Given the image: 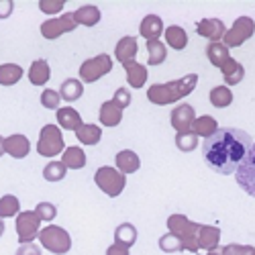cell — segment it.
Here are the masks:
<instances>
[{
	"mask_svg": "<svg viewBox=\"0 0 255 255\" xmlns=\"http://www.w3.org/2000/svg\"><path fill=\"white\" fill-rule=\"evenodd\" d=\"M251 135L245 133L243 129H235V127H223L217 129L208 139L202 143V157L204 163L221 176L235 174L241 161L251 149Z\"/></svg>",
	"mask_w": 255,
	"mask_h": 255,
	"instance_id": "1",
	"label": "cell"
},
{
	"mask_svg": "<svg viewBox=\"0 0 255 255\" xmlns=\"http://www.w3.org/2000/svg\"><path fill=\"white\" fill-rule=\"evenodd\" d=\"M196 84H198V74H188L180 80L167 82V84H153V86H149V90H147V100L157 106L174 104V102H180L182 98L192 94Z\"/></svg>",
	"mask_w": 255,
	"mask_h": 255,
	"instance_id": "2",
	"label": "cell"
},
{
	"mask_svg": "<svg viewBox=\"0 0 255 255\" xmlns=\"http://www.w3.org/2000/svg\"><path fill=\"white\" fill-rule=\"evenodd\" d=\"M167 229L172 235H176L182 241L184 251H190V253L198 251V243H196L198 223L188 221V217H184V215H172L167 219Z\"/></svg>",
	"mask_w": 255,
	"mask_h": 255,
	"instance_id": "3",
	"label": "cell"
},
{
	"mask_svg": "<svg viewBox=\"0 0 255 255\" xmlns=\"http://www.w3.org/2000/svg\"><path fill=\"white\" fill-rule=\"evenodd\" d=\"M39 241L49 253L55 255H63L72 249V237L66 229H61L57 225H49L45 229L39 231Z\"/></svg>",
	"mask_w": 255,
	"mask_h": 255,
	"instance_id": "4",
	"label": "cell"
},
{
	"mask_svg": "<svg viewBox=\"0 0 255 255\" xmlns=\"http://www.w3.org/2000/svg\"><path fill=\"white\" fill-rule=\"evenodd\" d=\"M94 182H96V186L102 190V192L106 196H111V198H117L127 186L125 174H121L119 169H115L111 165L98 167L96 174H94Z\"/></svg>",
	"mask_w": 255,
	"mask_h": 255,
	"instance_id": "5",
	"label": "cell"
},
{
	"mask_svg": "<svg viewBox=\"0 0 255 255\" xmlns=\"http://www.w3.org/2000/svg\"><path fill=\"white\" fill-rule=\"evenodd\" d=\"M63 151V135L57 125H45L39 133L37 153L43 157H53Z\"/></svg>",
	"mask_w": 255,
	"mask_h": 255,
	"instance_id": "6",
	"label": "cell"
},
{
	"mask_svg": "<svg viewBox=\"0 0 255 255\" xmlns=\"http://www.w3.org/2000/svg\"><path fill=\"white\" fill-rule=\"evenodd\" d=\"M253 33H255V20H253L251 16H239L235 23H233V27L225 33V37H223V45H225L227 49H231V47H239V45L245 43L247 39L253 37Z\"/></svg>",
	"mask_w": 255,
	"mask_h": 255,
	"instance_id": "7",
	"label": "cell"
},
{
	"mask_svg": "<svg viewBox=\"0 0 255 255\" xmlns=\"http://www.w3.org/2000/svg\"><path fill=\"white\" fill-rule=\"evenodd\" d=\"M14 227H16V239H18L20 245L33 243V239L39 237L41 219L35 215V210H23V212L16 215Z\"/></svg>",
	"mask_w": 255,
	"mask_h": 255,
	"instance_id": "8",
	"label": "cell"
},
{
	"mask_svg": "<svg viewBox=\"0 0 255 255\" xmlns=\"http://www.w3.org/2000/svg\"><path fill=\"white\" fill-rule=\"evenodd\" d=\"M113 70V57L111 55H106V53H100L96 57H90L86 59L80 66V78L82 82H86V84H92L96 80H100L102 76H106Z\"/></svg>",
	"mask_w": 255,
	"mask_h": 255,
	"instance_id": "9",
	"label": "cell"
},
{
	"mask_svg": "<svg viewBox=\"0 0 255 255\" xmlns=\"http://www.w3.org/2000/svg\"><path fill=\"white\" fill-rule=\"evenodd\" d=\"M235 180L251 198H255V143L251 145L249 153L245 155V159L237 167Z\"/></svg>",
	"mask_w": 255,
	"mask_h": 255,
	"instance_id": "10",
	"label": "cell"
},
{
	"mask_svg": "<svg viewBox=\"0 0 255 255\" xmlns=\"http://www.w3.org/2000/svg\"><path fill=\"white\" fill-rule=\"evenodd\" d=\"M76 27L78 25H76V20H74V12H66V14H61L59 18L45 20V23L41 25V35L51 41V39L61 37L63 33H72Z\"/></svg>",
	"mask_w": 255,
	"mask_h": 255,
	"instance_id": "11",
	"label": "cell"
},
{
	"mask_svg": "<svg viewBox=\"0 0 255 255\" xmlns=\"http://www.w3.org/2000/svg\"><path fill=\"white\" fill-rule=\"evenodd\" d=\"M194 109L192 104H178L176 109L172 111V115H169V121H172V127L178 131V133H188L190 129H192V123H194Z\"/></svg>",
	"mask_w": 255,
	"mask_h": 255,
	"instance_id": "12",
	"label": "cell"
},
{
	"mask_svg": "<svg viewBox=\"0 0 255 255\" xmlns=\"http://www.w3.org/2000/svg\"><path fill=\"white\" fill-rule=\"evenodd\" d=\"M196 33L204 39H208L210 43H221V39L225 37L227 29L221 18H202L196 25Z\"/></svg>",
	"mask_w": 255,
	"mask_h": 255,
	"instance_id": "13",
	"label": "cell"
},
{
	"mask_svg": "<svg viewBox=\"0 0 255 255\" xmlns=\"http://www.w3.org/2000/svg\"><path fill=\"white\" fill-rule=\"evenodd\" d=\"M31 151V143L25 135H10L4 137V153H8L14 159H23Z\"/></svg>",
	"mask_w": 255,
	"mask_h": 255,
	"instance_id": "14",
	"label": "cell"
},
{
	"mask_svg": "<svg viewBox=\"0 0 255 255\" xmlns=\"http://www.w3.org/2000/svg\"><path fill=\"white\" fill-rule=\"evenodd\" d=\"M219 241H221V229L219 227H210V225H198V231H196V243H198V249H215L219 247Z\"/></svg>",
	"mask_w": 255,
	"mask_h": 255,
	"instance_id": "15",
	"label": "cell"
},
{
	"mask_svg": "<svg viewBox=\"0 0 255 255\" xmlns=\"http://www.w3.org/2000/svg\"><path fill=\"white\" fill-rule=\"evenodd\" d=\"M137 49H139L137 47V39L131 37V35H127V37H123L119 41L117 47H115V59L121 61L123 66H125V63H131L137 57Z\"/></svg>",
	"mask_w": 255,
	"mask_h": 255,
	"instance_id": "16",
	"label": "cell"
},
{
	"mask_svg": "<svg viewBox=\"0 0 255 255\" xmlns=\"http://www.w3.org/2000/svg\"><path fill=\"white\" fill-rule=\"evenodd\" d=\"M163 33V20L157 14H147L141 25H139V35L147 41H159V35Z\"/></svg>",
	"mask_w": 255,
	"mask_h": 255,
	"instance_id": "17",
	"label": "cell"
},
{
	"mask_svg": "<svg viewBox=\"0 0 255 255\" xmlns=\"http://www.w3.org/2000/svg\"><path fill=\"white\" fill-rule=\"evenodd\" d=\"M51 78V68L45 59H35L29 68V82L33 86H45Z\"/></svg>",
	"mask_w": 255,
	"mask_h": 255,
	"instance_id": "18",
	"label": "cell"
},
{
	"mask_svg": "<svg viewBox=\"0 0 255 255\" xmlns=\"http://www.w3.org/2000/svg\"><path fill=\"white\" fill-rule=\"evenodd\" d=\"M125 74H127V82L131 84V88H143L145 82H147V68L139 61H131V63H125Z\"/></svg>",
	"mask_w": 255,
	"mask_h": 255,
	"instance_id": "19",
	"label": "cell"
},
{
	"mask_svg": "<svg viewBox=\"0 0 255 255\" xmlns=\"http://www.w3.org/2000/svg\"><path fill=\"white\" fill-rule=\"evenodd\" d=\"M117 169L121 174H135L137 169L141 167V159L135 151L131 149H123L121 153H117Z\"/></svg>",
	"mask_w": 255,
	"mask_h": 255,
	"instance_id": "20",
	"label": "cell"
},
{
	"mask_svg": "<svg viewBox=\"0 0 255 255\" xmlns=\"http://www.w3.org/2000/svg\"><path fill=\"white\" fill-rule=\"evenodd\" d=\"M57 123L61 129L66 131H76L78 127H82V117L78 115L76 109H72V106H61V109H57Z\"/></svg>",
	"mask_w": 255,
	"mask_h": 255,
	"instance_id": "21",
	"label": "cell"
},
{
	"mask_svg": "<svg viewBox=\"0 0 255 255\" xmlns=\"http://www.w3.org/2000/svg\"><path fill=\"white\" fill-rule=\"evenodd\" d=\"M82 94H84V84H82V80H78V78H68V80L61 82V86H59V98H63L66 102H76L78 98H82Z\"/></svg>",
	"mask_w": 255,
	"mask_h": 255,
	"instance_id": "22",
	"label": "cell"
},
{
	"mask_svg": "<svg viewBox=\"0 0 255 255\" xmlns=\"http://www.w3.org/2000/svg\"><path fill=\"white\" fill-rule=\"evenodd\" d=\"M74 133L82 145H96L102 139V129L98 125H90V123H82V127H78Z\"/></svg>",
	"mask_w": 255,
	"mask_h": 255,
	"instance_id": "23",
	"label": "cell"
},
{
	"mask_svg": "<svg viewBox=\"0 0 255 255\" xmlns=\"http://www.w3.org/2000/svg\"><path fill=\"white\" fill-rule=\"evenodd\" d=\"M61 163L68 169H82L84 165H86V153H84V149L78 145L66 147V151H63V155H61Z\"/></svg>",
	"mask_w": 255,
	"mask_h": 255,
	"instance_id": "24",
	"label": "cell"
},
{
	"mask_svg": "<svg viewBox=\"0 0 255 255\" xmlns=\"http://www.w3.org/2000/svg\"><path fill=\"white\" fill-rule=\"evenodd\" d=\"M100 8L92 6V4H84L80 6L76 12H74V20H76V25H84V27H94L98 25V20H100Z\"/></svg>",
	"mask_w": 255,
	"mask_h": 255,
	"instance_id": "25",
	"label": "cell"
},
{
	"mask_svg": "<svg viewBox=\"0 0 255 255\" xmlns=\"http://www.w3.org/2000/svg\"><path fill=\"white\" fill-rule=\"evenodd\" d=\"M121 121H123V109H119L113 100L104 102L100 106V123L104 127H117L121 125Z\"/></svg>",
	"mask_w": 255,
	"mask_h": 255,
	"instance_id": "26",
	"label": "cell"
},
{
	"mask_svg": "<svg viewBox=\"0 0 255 255\" xmlns=\"http://www.w3.org/2000/svg\"><path fill=\"white\" fill-rule=\"evenodd\" d=\"M217 129H219L217 119L215 117H208V115H202V117L194 119V123H192V133H196V137L208 139Z\"/></svg>",
	"mask_w": 255,
	"mask_h": 255,
	"instance_id": "27",
	"label": "cell"
},
{
	"mask_svg": "<svg viewBox=\"0 0 255 255\" xmlns=\"http://www.w3.org/2000/svg\"><path fill=\"white\" fill-rule=\"evenodd\" d=\"M221 72H223V78H225V82L229 84V86H235V84H239L243 80V76H245V68L241 66L239 61L233 59V57L221 68Z\"/></svg>",
	"mask_w": 255,
	"mask_h": 255,
	"instance_id": "28",
	"label": "cell"
},
{
	"mask_svg": "<svg viewBox=\"0 0 255 255\" xmlns=\"http://www.w3.org/2000/svg\"><path fill=\"white\" fill-rule=\"evenodd\" d=\"M115 243L125 245V247H133L137 243V229L131 223H123L115 229Z\"/></svg>",
	"mask_w": 255,
	"mask_h": 255,
	"instance_id": "29",
	"label": "cell"
},
{
	"mask_svg": "<svg viewBox=\"0 0 255 255\" xmlns=\"http://www.w3.org/2000/svg\"><path fill=\"white\" fill-rule=\"evenodd\" d=\"M23 78V68L18 63H2L0 66V86H14Z\"/></svg>",
	"mask_w": 255,
	"mask_h": 255,
	"instance_id": "30",
	"label": "cell"
},
{
	"mask_svg": "<svg viewBox=\"0 0 255 255\" xmlns=\"http://www.w3.org/2000/svg\"><path fill=\"white\" fill-rule=\"evenodd\" d=\"M165 41H167V45L172 47V49L182 51L188 45V33L182 27H176V25L174 27H167L165 29Z\"/></svg>",
	"mask_w": 255,
	"mask_h": 255,
	"instance_id": "31",
	"label": "cell"
},
{
	"mask_svg": "<svg viewBox=\"0 0 255 255\" xmlns=\"http://www.w3.org/2000/svg\"><path fill=\"white\" fill-rule=\"evenodd\" d=\"M206 57L210 59L212 66L223 68L225 63L231 59V53H229V49L223 43H208L206 45Z\"/></svg>",
	"mask_w": 255,
	"mask_h": 255,
	"instance_id": "32",
	"label": "cell"
},
{
	"mask_svg": "<svg viewBox=\"0 0 255 255\" xmlns=\"http://www.w3.org/2000/svg\"><path fill=\"white\" fill-rule=\"evenodd\" d=\"M167 57V49L163 41H147V63L149 66H159Z\"/></svg>",
	"mask_w": 255,
	"mask_h": 255,
	"instance_id": "33",
	"label": "cell"
},
{
	"mask_svg": "<svg viewBox=\"0 0 255 255\" xmlns=\"http://www.w3.org/2000/svg\"><path fill=\"white\" fill-rule=\"evenodd\" d=\"M20 212V202L12 194H4L0 198V219H10Z\"/></svg>",
	"mask_w": 255,
	"mask_h": 255,
	"instance_id": "34",
	"label": "cell"
},
{
	"mask_svg": "<svg viewBox=\"0 0 255 255\" xmlns=\"http://www.w3.org/2000/svg\"><path fill=\"white\" fill-rule=\"evenodd\" d=\"M233 102V92L227 86H217L210 90V104L217 106V109H227Z\"/></svg>",
	"mask_w": 255,
	"mask_h": 255,
	"instance_id": "35",
	"label": "cell"
},
{
	"mask_svg": "<svg viewBox=\"0 0 255 255\" xmlns=\"http://www.w3.org/2000/svg\"><path fill=\"white\" fill-rule=\"evenodd\" d=\"M68 174V167L63 165L61 161H49L45 167H43V178L47 182H61Z\"/></svg>",
	"mask_w": 255,
	"mask_h": 255,
	"instance_id": "36",
	"label": "cell"
},
{
	"mask_svg": "<svg viewBox=\"0 0 255 255\" xmlns=\"http://www.w3.org/2000/svg\"><path fill=\"white\" fill-rule=\"evenodd\" d=\"M196 145H198V137H196V133H192V131L178 133V135H176V147H178L180 151H184V153L194 151Z\"/></svg>",
	"mask_w": 255,
	"mask_h": 255,
	"instance_id": "37",
	"label": "cell"
},
{
	"mask_svg": "<svg viewBox=\"0 0 255 255\" xmlns=\"http://www.w3.org/2000/svg\"><path fill=\"white\" fill-rule=\"evenodd\" d=\"M159 249H161L163 253H178V251H184L182 241H180L176 235H172V233H165V235L159 237Z\"/></svg>",
	"mask_w": 255,
	"mask_h": 255,
	"instance_id": "38",
	"label": "cell"
},
{
	"mask_svg": "<svg viewBox=\"0 0 255 255\" xmlns=\"http://www.w3.org/2000/svg\"><path fill=\"white\" fill-rule=\"evenodd\" d=\"M35 215L41 219V221H53L55 217H57V208H55V204H51V202H39L37 206H35Z\"/></svg>",
	"mask_w": 255,
	"mask_h": 255,
	"instance_id": "39",
	"label": "cell"
},
{
	"mask_svg": "<svg viewBox=\"0 0 255 255\" xmlns=\"http://www.w3.org/2000/svg\"><path fill=\"white\" fill-rule=\"evenodd\" d=\"M59 92H55V90H43L41 92V104L45 106V109H49V111H55L57 106H59Z\"/></svg>",
	"mask_w": 255,
	"mask_h": 255,
	"instance_id": "40",
	"label": "cell"
},
{
	"mask_svg": "<svg viewBox=\"0 0 255 255\" xmlns=\"http://www.w3.org/2000/svg\"><path fill=\"white\" fill-rule=\"evenodd\" d=\"M225 255H255V247L251 245H237V243H231L223 247Z\"/></svg>",
	"mask_w": 255,
	"mask_h": 255,
	"instance_id": "41",
	"label": "cell"
},
{
	"mask_svg": "<svg viewBox=\"0 0 255 255\" xmlns=\"http://www.w3.org/2000/svg\"><path fill=\"white\" fill-rule=\"evenodd\" d=\"M63 6H66V2H63V0H41L39 2V8L43 10V12H47V14H55V12H59Z\"/></svg>",
	"mask_w": 255,
	"mask_h": 255,
	"instance_id": "42",
	"label": "cell"
},
{
	"mask_svg": "<svg viewBox=\"0 0 255 255\" xmlns=\"http://www.w3.org/2000/svg\"><path fill=\"white\" fill-rule=\"evenodd\" d=\"M113 102L119 106V109H127V106L131 104V92L127 90V88H119L117 92H115V98H113Z\"/></svg>",
	"mask_w": 255,
	"mask_h": 255,
	"instance_id": "43",
	"label": "cell"
},
{
	"mask_svg": "<svg viewBox=\"0 0 255 255\" xmlns=\"http://www.w3.org/2000/svg\"><path fill=\"white\" fill-rule=\"evenodd\" d=\"M16 255H41V247L35 243H25L16 249Z\"/></svg>",
	"mask_w": 255,
	"mask_h": 255,
	"instance_id": "44",
	"label": "cell"
},
{
	"mask_svg": "<svg viewBox=\"0 0 255 255\" xmlns=\"http://www.w3.org/2000/svg\"><path fill=\"white\" fill-rule=\"evenodd\" d=\"M14 2L12 0H0V18H8L12 14Z\"/></svg>",
	"mask_w": 255,
	"mask_h": 255,
	"instance_id": "45",
	"label": "cell"
},
{
	"mask_svg": "<svg viewBox=\"0 0 255 255\" xmlns=\"http://www.w3.org/2000/svg\"><path fill=\"white\" fill-rule=\"evenodd\" d=\"M106 255H129V247L119 245V243H113L109 249H106Z\"/></svg>",
	"mask_w": 255,
	"mask_h": 255,
	"instance_id": "46",
	"label": "cell"
},
{
	"mask_svg": "<svg viewBox=\"0 0 255 255\" xmlns=\"http://www.w3.org/2000/svg\"><path fill=\"white\" fill-rule=\"evenodd\" d=\"M206 255H225V253H223V247H215V249H210Z\"/></svg>",
	"mask_w": 255,
	"mask_h": 255,
	"instance_id": "47",
	"label": "cell"
},
{
	"mask_svg": "<svg viewBox=\"0 0 255 255\" xmlns=\"http://www.w3.org/2000/svg\"><path fill=\"white\" fill-rule=\"evenodd\" d=\"M4 153V137H0V157Z\"/></svg>",
	"mask_w": 255,
	"mask_h": 255,
	"instance_id": "48",
	"label": "cell"
},
{
	"mask_svg": "<svg viewBox=\"0 0 255 255\" xmlns=\"http://www.w3.org/2000/svg\"><path fill=\"white\" fill-rule=\"evenodd\" d=\"M4 235V223H2V219H0V237Z\"/></svg>",
	"mask_w": 255,
	"mask_h": 255,
	"instance_id": "49",
	"label": "cell"
}]
</instances>
